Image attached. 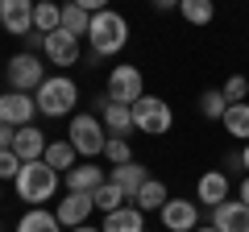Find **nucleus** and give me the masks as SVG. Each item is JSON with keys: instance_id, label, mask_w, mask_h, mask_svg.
Masks as SVG:
<instances>
[{"instance_id": "obj_1", "label": "nucleus", "mask_w": 249, "mask_h": 232, "mask_svg": "<svg viewBox=\"0 0 249 232\" xmlns=\"http://www.w3.org/2000/svg\"><path fill=\"white\" fill-rule=\"evenodd\" d=\"M13 187H17V199H21V203H29V207H46V199L58 195L62 174L37 158V162H25V166H21V174H17V182H13Z\"/></svg>"}, {"instance_id": "obj_2", "label": "nucleus", "mask_w": 249, "mask_h": 232, "mask_svg": "<svg viewBox=\"0 0 249 232\" xmlns=\"http://www.w3.org/2000/svg\"><path fill=\"white\" fill-rule=\"evenodd\" d=\"M124 42H129V21H124L116 9L91 13V29H88L91 58H112V54L124 50Z\"/></svg>"}, {"instance_id": "obj_3", "label": "nucleus", "mask_w": 249, "mask_h": 232, "mask_svg": "<svg viewBox=\"0 0 249 232\" xmlns=\"http://www.w3.org/2000/svg\"><path fill=\"white\" fill-rule=\"evenodd\" d=\"M37 112L50 116V120H62V116H75V104H79V83L71 75H46L42 87L34 91Z\"/></svg>"}, {"instance_id": "obj_4", "label": "nucleus", "mask_w": 249, "mask_h": 232, "mask_svg": "<svg viewBox=\"0 0 249 232\" xmlns=\"http://www.w3.org/2000/svg\"><path fill=\"white\" fill-rule=\"evenodd\" d=\"M67 141L75 145L79 158H104V145H108V129L96 112H75L71 116V129H67Z\"/></svg>"}, {"instance_id": "obj_5", "label": "nucleus", "mask_w": 249, "mask_h": 232, "mask_svg": "<svg viewBox=\"0 0 249 232\" xmlns=\"http://www.w3.org/2000/svg\"><path fill=\"white\" fill-rule=\"evenodd\" d=\"M170 125H175V112H170L166 99H158V96L145 91V96L133 104V129H137V133L162 137V133H170Z\"/></svg>"}, {"instance_id": "obj_6", "label": "nucleus", "mask_w": 249, "mask_h": 232, "mask_svg": "<svg viewBox=\"0 0 249 232\" xmlns=\"http://www.w3.org/2000/svg\"><path fill=\"white\" fill-rule=\"evenodd\" d=\"M4 79H9V91H37L46 79V66H42V54L34 50H21L9 58V66H4Z\"/></svg>"}, {"instance_id": "obj_7", "label": "nucleus", "mask_w": 249, "mask_h": 232, "mask_svg": "<svg viewBox=\"0 0 249 232\" xmlns=\"http://www.w3.org/2000/svg\"><path fill=\"white\" fill-rule=\"evenodd\" d=\"M112 104H129L133 108L137 99L145 96V79H142V66H133V63H121V66H112L108 71V91H104Z\"/></svg>"}, {"instance_id": "obj_8", "label": "nucleus", "mask_w": 249, "mask_h": 232, "mask_svg": "<svg viewBox=\"0 0 249 232\" xmlns=\"http://www.w3.org/2000/svg\"><path fill=\"white\" fill-rule=\"evenodd\" d=\"M158 215H162V228L166 232H196L199 228V203L196 199H166Z\"/></svg>"}, {"instance_id": "obj_9", "label": "nucleus", "mask_w": 249, "mask_h": 232, "mask_svg": "<svg viewBox=\"0 0 249 232\" xmlns=\"http://www.w3.org/2000/svg\"><path fill=\"white\" fill-rule=\"evenodd\" d=\"M34 116H37V99L29 91H4L0 96V120L4 125L25 129V125H34Z\"/></svg>"}, {"instance_id": "obj_10", "label": "nucleus", "mask_w": 249, "mask_h": 232, "mask_svg": "<svg viewBox=\"0 0 249 232\" xmlns=\"http://www.w3.org/2000/svg\"><path fill=\"white\" fill-rule=\"evenodd\" d=\"M42 54H46V63H50V66H79L83 46H79V37L62 33V29H54V33H46Z\"/></svg>"}, {"instance_id": "obj_11", "label": "nucleus", "mask_w": 249, "mask_h": 232, "mask_svg": "<svg viewBox=\"0 0 249 232\" xmlns=\"http://www.w3.org/2000/svg\"><path fill=\"white\" fill-rule=\"evenodd\" d=\"M96 116L104 120L108 137H129V133H137V129H133V108H129V104H112L108 96H100V99H96Z\"/></svg>"}, {"instance_id": "obj_12", "label": "nucleus", "mask_w": 249, "mask_h": 232, "mask_svg": "<svg viewBox=\"0 0 249 232\" xmlns=\"http://www.w3.org/2000/svg\"><path fill=\"white\" fill-rule=\"evenodd\" d=\"M91 212H96V199L79 195V191H67V195L58 199V207H54V215H58L62 228H79V224H88Z\"/></svg>"}, {"instance_id": "obj_13", "label": "nucleus", "mask_w": 249, "mask_h": 232, "mask_svg": "<svg viewBox=\"0 0 249 232\" xmlns=\"http://www.w3.org/2000/svg\"><path fill=\"white\" fill-rule=\"evenodd\" d=\"M104 182H108V174H104V166H96V162H79L75 170L62 174V187H67V191H79V195H96Z\"/></svg>"}, {"instance_id": "obj_14", "label": "nucleus", "mask_w": 249, "mask_h": 232, "mask_svg": "<svg viewBox=\"0 0 249 232\" xmlns=\"http://www.w3.org/2000/svg\"><path fill=\"white\" fill-rule=\"evenodd\" d=\"M34 4L37 0H0V17H4V29L13 37L34 33Z\"/></svg>"}, {"instance_id": "obj_15", "label": "nucleus", "mask_w": 249, "mask_h": 232, "mask_svg": "<svg viewBox=\"0 0 249 232\" xmlns=\"http://www.w3.org/2000/svg\"><path fill=\"white\" fill-rule=\"evenodd\" d=\"M224 199H229V174L224 170H208V174H199V182H196V203L199 207H220Z\"/></svg>"}, {"instance_id": "obj_16", "label": "nucleus", "mask_w": 249, "mask_h": 232, "mask_svg": "<svg viewBox=\"0 0 249 232\" xmlns=\"http://www.w3.org/2000/svg\"><path fill=\"white\" fill-rule=\"evenodd\" d=\"M212 224L220 232H249V207L241 199H224L220 207H212Z\"/></svg>"}, {"instance_id": "obj_17", "label": "nucleus", "mask_w": 249, "mask_h": 232, "mask_svg": "<svg viewBox=\"0 0 249 232\" xmlns=\"http://www.w3.org/2000/svg\"><path fill=\"white\" fill-rule=\"evenodd\" d=\"M46 145H50V141H46V133H42L37 125L17 129V137H13V153H17L21 162H37V158L46 153Z\"/></svg>"}, {"instance_id": "obj_18", "label": "nucleus", "mask_w": 249, "mask_h": 232, "mask_svg": "<svg viewBox=\"0 0 249 232\" xmlns=\"http://www.w3.org/2000/svg\"><path fill=\"white\" fill-rule=\"evenodd\" d=\"M100 228L104 232H145V212L133 207V203H124V207H116V212H108Z\"/></svg>"}, {"instance_id": "obj_19", "label": "nucleus", "mask_w": 249, "mask_h": 232, "mask_svg": "<svg viewBox=\"0 0 249 232\" xmlns=\"http://www.w3.org/2000/svg\"><path fill=\"white\" fill-rule=\"evenodd\" d=\"M108 179H112L116 182V187H121L124 191V195H129V199H133L137 195V191H142L145 187V182H150V170H145L142 166V162H124V166H112V174H108Z\"/></svg>"}, {"instance_id": "obj_20", "label": "nucleus", "mask_w": 249, "mask_h": 232, "mask_svg": "<svg viewBox=\"0 0 249 232\" xmlns=\"http://www.w3.org/2000/svg\"><path fill=\"white\" fill-rule=\"evenodd\" d=\"M17 232H67V228L58 224L54 212H46V207H29V212L17 220Z\"/></svg>"}, {"instance_id": "obj_21", "label": "nucleus", "mask_w": 249, "mask_h": 232, "mask_svg": "<svg viewBox=\"0 0 249 232\" xmlns=\"http://www.w3.org/2000/svg\"><path fill=\"white\" fill-rule=\"evenodd\" d=\"M166 199H170L166 182H162V179H150V182H145V187L137 191L133 199H129V203H133V207H142V212H162V203H166Z\"/></svg>"}, {"instance_id": "obj_22", "label": "nucleus", "mask_w": 249, "mask_h": 232, "mask_svg": "<svg viewBox=\"0 0 249 232\" xmlns=\"http://www.w3.org/2000/svg\"><path fill=\"white\" fill-rule=\"evenodd\" d=\"M75 158H79V153H75L71 141H50V145H46V153H42V162H46V166H54L58 174H67V170L79 166Z\"/></svg>"}, {"instance_id": "obj_23", "label": "nucleus", "mask_w": 249, "mask_h": 232, "mask_svg": "<svg viewBox=\"0 0 249 232\" xmlns=\"http://www.w3.org/2000/svg\"><path fill=\"white\" fill-rule=\"evenodd\" d=\"M88 29H91V13L88 9H79V4H62V33H71V37H88Z\"/></svg>"}, {"instance_id": "obj_24", "label": "nucleus", "mask_w": 249, "mask_h": 232, "mask_svg": "<svg viewBox=\"0 0 249 232\" xmlns=\"http://www.w3.org/2000/svg\"><path fill=\"white\" fill-rule=\"evenodd\" d=\"M34 29H37V33H54V29H62V4H54V0H37V4H34Z\"/></svg>"}, {"instance_id": "obj_25", "label": "nucleus", "mask_w": 249, "mask_h": 232, "mask_svg": "<svg viewBox=\"0 0 249 232\" xmlns=\"http://www.w3.org/2000/svg\"><path fill=\"white\" fill-rule=\"evenodd\" d=\"M224 133L237 137V141H249V104H229V112H224Z\"/></svg>"}, {"instance_id": "obj_26", "label": "nucleus", "mask_w": 249, "mask_h": 232, "mask_svg": "<svg viewBox=\"0 0 249 232\" xmlns=\"http://www.w3.org/2000/svg\"><path fill=\"white\" fill-rule=\"evenodd\" d=\"M178 17H183L187 25H212L216 4L212 0H183V4H178Z\"/></svg>"}, {"instance_id": "obj_27", "label": "nucleus", "mask_w": 249, "mask_h": 232, "mask_svg": "<svg viewBox=\"0 0 249 232\" xmlns=\"http://www.w3.org/2000/svg\"><path fill=\"white\" fill-rule=\"evenodd\" d=\"M91 199H96V212H104V215H108V212H116V207H124V203H129V195H124V191L116 187L112 179H108V182H104V187H100V191H96Z\"/></svg>"}, {"instance_id": "obj_28", "label": "nucleus", "mask_w": 249, "mask_h": 232, "mask_svg": "<svg viewBox=\"0 0 249 232\" xmlns=\"http://www.w3.org/2000/svg\"><path fill=\"white\" fill-rule=\"evenodd\" d=\"M199 112H204L208 120H224V112H229L224 91H204V96H199Z\"/></svg>"}, {"instance_id": "obj_29", "label": "nucleus", "mask_w": 249, "mask_h": 232, "mask_svg": "<svg viewBox=\"0 0 249 232\" xmlns=\"http://www.w3.org/2000/svg\"><path fill=\"white\" fill-rule=\"evenodd\" d=\"M104 158L112 162V166H124V162H133V145H129V137H108Z\"/></svg>"}, {"instance_id": "obj_30", "label": "nucleus", "mask_w": 249, "mask_h": 232, "mask_svg": "<svg viewBox=\"0 0 249 232\" xmlns=\"http://www.w3.org/2000/svg\"><path fill=\"white\" fill-rule=\"evenodd\" d=\"M220 91H224V99H229V104H245V96H249V79H245V75H229Z\"/></svg>"}, {"instance_id": "obj_31", "label": "nucleus", "mask_w": 249, "mask_h": 232, "mask_svg": "<svg viewBox=\"0 0 249 232\" xmlns=\"http://www.w3.org/2000/svg\"><path fill=\"white\" fill-rule=\"evenodd\" d=\"M21 166H25V162H21L13 149H0V182H17Z\"/></svg>"}, {"instance_id": "obj_32", "label": "nucleus", "mask_w": 249, "mask_h": 232, "mask_svg": "<svg viewBox=\"0 0 249 232\" xmlns=\"http://www.w3.org/2000/svg\"><path fill=\"white\" fill-rule=\"evenodd\" d=\"M71 4H79V9H88V13H104V9H112V0H71Z\"/></svg>"}, {"instance_id": "obj_33", "label": "nucleus", "mask_w": 249, "mask_h": 232, "mask_svg": "<svg viewBox=\"0 0 249 232\" xmlns=\"http://www.w3.org/2000/svg\"><path fill=\"white\" fill-rule=\"evenodd\" d=\"M13 137H17V129L0 120V149H13Z\"/></svg>"}, {"instance_id": "obj_34", "label": "nucleus", "mask_w": 249, "mask_h": 232, "mask_svg": "<svg viewBox=\"0 0 249 232\" xmlns=\"http://www.w3.org/2000/svg\"><path fill=\"white\" fill-rule=\"evenodd\" d=\"M150 4H154V9H158V13H170V9H178L183 0H150Z\"/></svg>"}, {"instance_id": "obj_35", "label": "nucleus", "mask_w": 249, "mask_h": 232, "mask_svg": "<svg viewBox=\"0 0 249 232\" xmlns=\"http://www.w3.org/2000/svg\"><path fill=\"white\" fill-rule=\"evenodd\" d=\"M241 203L249 207V174H245V179H241Z\"/></svg>"}, {"instance_id": "obj_36", "label": "nucleus", "mask_w": 249, "mask_h": 232, "mask_svg": "<svg viewBox=\"0 0 249 232\" xmlns=\"http://www.w3.org/2000/svg\"><path fill=\"white\" fill-rule=\"evenodd\" d=\"M241 170H245V174H249V141L241 145Z\"/></svg>"}, {"instance_id": "obj_37", "label": "nucleus", "mask_w": 249, "mask_h": 232, "mask_svg": "<svg viewBox=\"0 0 249 232\" xmlns=\"http://www.w3.org/2000/svg\"><path fill=\"white\" fill-rule=\"evenodd\" d=\"M67 232H104V228H91V224H79V228H67Z\"/></svg>"}, {"instance_id": "obj_38", "label": "nucleus", "mask_w": 249, "mask_h": 232, "mask_svg": "<svg viewBox=\"0 0 249 232\" xmlns=\"http://www.w3.org/2000/svg\"><path fill=\"white\" fill-rule=\"evenodd\" d=\"M196 232H220V228H216V224H199Z\"/></svg>"}, {"instance_id": "obj_39", "label": "nucleus", "mask_w": 249, "mask_h": 232, "mask_svg": "<svg viewBox=\"0 0 249 232\" xmlns=\"http://www.w3.org/2000/svg\"><path fill=\"white\" fill-rule=\"evenodd\" d=\"M0 25H4V17H0Z\"/></svg>"}, {"instance_id": "obj_40", "label": "nucleus", "mask_w": 249, "mask_h": 232, "mask_svg": "<svg viewBox=\"0 0 249 232\" xmlns=\"http://www.w3.org/2000/svg\"><path fill=\"white\" fill-rule=\"evenodd\" d=\"M0 199H4V191H0Z\"/></svg>"}, {"instance_id": "obj_41", "label": "nucleus", "mask_w": 249, "mask_h": 232, "mask_svg": "<svg viewBox=\"0 0 249 232\" xmlns=\"http://www.w3.org/2000/svg\"><path fill=\"white\" fill-rule=\"evenodd\" d=\"M0 232H4V224H0Z\"/></svg>"}]
</instances>
